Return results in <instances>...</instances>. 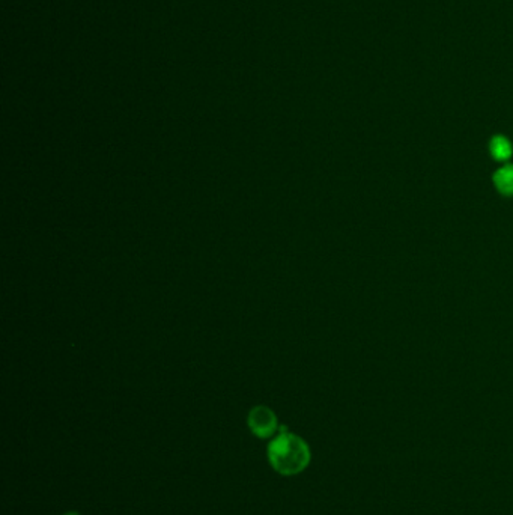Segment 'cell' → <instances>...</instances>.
I'll return each instance as SVG.
<instances>
[{"instance_id":"1","label":"cell","mask_w":513,"mask_h":515,"mask_svg":"<svg viewBox=\"0 0 513 515\" xmlns=\"http://www.w3.org/2000/svg\"><path fill=\"white\" fill-rule=\"evenodd\" d=\"M268 460L275 472L292 476L303 472L311 463V449L303 439L282 426L279 436L268 446Z\"/></svg>"},{"instance_id":"2","label":"cell","mask_w":513,"mask_h":515,"mask_svg":"<svg viewBox=\"0 0 513 515\" xmlns=\"http://www.w3.org/2000/svg\"><path fill=\"white\" fill-rule=\"evenodd\" d=\"M247 423L250 431L260 439H268L279 430L277 416L270 407L256 406L250 410Z\"/></svg>"},{"instance_id":"3","label":"cell","mask_w":513,"mask_h":515,"mask_svg":"<svg viewBox=\"0 0 513 515\" xmlns=\"http://www.w3.org/2000/svg\"><path fill=\"white\" fill-rule=\"evenodd\" d=\"M495 186L503 195H513V166H504L495 175Z\"/></svg>"},{"instance_id":"4","label":"cell","mask_w":513,"mask_h":515,"mask_svg":"<svg viewBox=\"0 0 513 515\" xmlns=\"http://www.w3.org/2000/svg\"><path fill=\"white\" fill-rule=\"evenodd\" d=\"M491 151L492 156L499 160H506L512 154V147L509 140L504 138H495L491 143Z\"/></svg>"},{"instance_id":"5","label":"cell","mask_w":513,"mask_h":515,"mask_svg":"<svg viewBox=\"0 0 513 515\" xmlns=\"http://www.w3.org/2000/svg\"><path fill=\"white\" fill-rule=\"evenodd\" d=\"M65 515H80L78 512H76V511H71V512H67V514H65Z\"/></svg>"}]
</instances>
